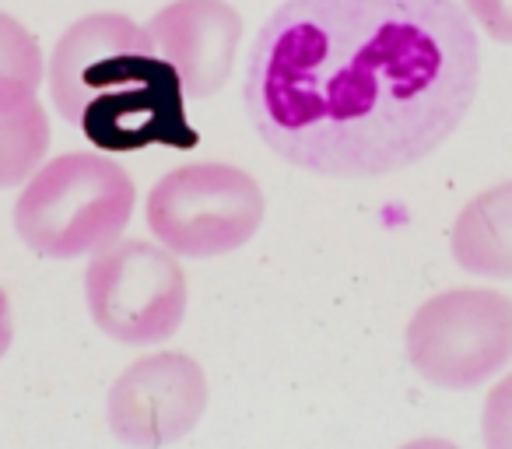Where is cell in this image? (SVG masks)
I'll use <instances>...</instances> for the list:
<instances>
[{"mask_svg": "<svg viewBox=\"0 0 512 449\" xmlns=\"http://www.w3.org/2000/svg\"><path fill=\"white\" fill-rule=\"evenodd\" d=\"M449 250L474 278H512V179L491 186L463 207L449 236Z\"/></svg>", "mask_w": 512, "mask_h": 449, "instance_id": "9", "label": "cell"}, {"mask_svg": "<svg viewBox=\"0 0 512 449\" xmlns=\"http://www.w3.org/2000/svg\"><path fill=\"white\" fill-rule=\"evenodd\" d=\"M148 36L183 95L207 99L232 74L242 18L225 0H172L148 22Z\"/></svg>", "mask_w": 512, "mask_h": 449, "instance_id": "8", "label": "cell"}, {"mask_svg": "<svg viewBox=\"0 0 512 449\" xmlns=\"http://www.w3.org/2000/svg\"><path fill=\"white\" fill-rule=\"evenodd\" d=\"M85 302L95 327L120 344H158L186 316V274L169 250L116 239L88 260Z\"/></svg>", "mask_w": 512, "mask_h": 449, "instance_id": "6", "label": "cell"}, {"mask_svg": "<svg viewBox=\"0 0 512 449\" xmlns=\"http://www.w3.org/2000/svg\"><path fill=\"white\" fill-rule=\"evenodd\" d=\"M11 337H15V323H11V302H8V295H4V288H0V358L8 355Z\"/></svg>", "mask_w": 512, "mask_h": 449, "instance_id": "14", "label": "cell"}, {"mask_svg": "<svg viewBox=\"0 0 512 449\" xmlns=\"http://www.w3.org/2000/svg\"><path fill=\"white\" fill-rule=\"evenodd\" d=\"M400 449H460L456 442H449V439H439V435H425V439H411L407 446H400Z\"/></svg>", "mask_w": 512, "mask_h": 449, "instance_id": "15", "label": "cell"}, {"mask_svg": "<svg viewBox=\"0 0 512 449\" xmlns=\"http://www.w3.org/2000/svg\"><path fill=\"white\" fill-rule=\"evenodd\" d=\"M134 200V179L116 158L74 151L46 162L25 183L15 204V229L39 257H95L130 225Z\"/></svg>", "mask_w": 512, "mask_h": 449, "instance_id": "3", "label": "cell"}, {"mask_svg": "<svg viewBox=\"0 0 512 449\" xmlns=\"http://www.w3.org/2000/svg\"><path fill=\"white\" fill-rule=\"evenodd\" d=\"M463 4L495 43H512V0H463Z\"/></svg>", "mask_w": 512, "mask_h": 449, "instance_id": "13", "label": "cell"}, {"mask_svg": "<svg viewBox=\"0 0 512 449\" xmlns=\"http://www.w3.org/2000/svg\"><path fill=\"white\" fill-rule=\"evenodd\" d=\"M481 50L453 0H285L253 43L246 109L295 169L372 179L470 113Z\"/></svg>", "mask_w": 512, "mask_h": 449, "instance_id": "1", "label": "cell"}, {"mask_svg": "<svg viewBox=\"0 0 512 449\" xmlns=\"http://www.w3.org/2000/svg\"><path fill=\"white\" fill-rule=\"evenodd\" d=\"M0 81H22L36 88L43 81V53L22 22L0 11Z\"/></svg>", "mask_w": 512, "mask_h": 449, "instance_id": "11", "label": "cell"}, {"mask_svg": "<svg viewBox=\"0 0 512 449\" xmlns=\"http://www.w3.org/2000/svg\"><path fill=\"white\" fill-rule=\"evenodd\" d=\"M207 411L204 369L183 351H158L113 383L106 421L127 449H162L190 435Z\"/></svg>", "mask_w": 512, "mask_h": 449, "instance_id": "7", "label": "cell"}, {"mask_svg": "<svg viewBox=\"0 0 512 449\" xmlns=\"http://www.w3.org/2000/svg\"><path fill=\"white\" fill-rule=\"evenodd\" d=\"M50 99L71 127L106 151L148 144L193 148L183 88L151 46L148 29L127 15H88L57 39Z\"/></svg>", "mask_w": 512, "mask_h": 449, "instance_id": "2", "label": "cell"}, {"mask_svg": "<svg viewBox=\"0 0 512 449\" xmlns=\"http://www.w3.org/2000/svg\"><path fill=\"white\" fill-rule=\"evenodd\" d=\"M481 435L484 449H512V372L498 379L495 390L484 400Z\"/></svg>", "mask_w": 512, "mask_h": 449, "instance_id": "12", "label": "cell"}, {"mask_svg": "<svg viewBox=\"0 0 512 449\" xmlns=\"http://www.w3.org/2000/svg\"><path fill=\"white\" fill-rule=\"evenodd\" d=\"M407 358L425 383L474 390L512 362V299L491 288H453L407 323Z\"/></svg>", "mask_w": 512, "mask_h": 449, "instance_id": "5", "label": "cell"}, {"mask_svg": "<svg viewBox=\"0 0 512 449\" xmlns=\"http://www.w3.org/2000/svg\"><path fill=\"white\" fill-rule=\"evenodd\" d=\"M50 151V116L36 88L0 81V190L29 183Z\"/></svg>", "mask_w": 512, "mask_h": 449, "instance_id": "10", "label": "cell"}, {"mask_svg": "<svg viewBox=\"0 0 512 449\" xmlns=\"http://www.w3.org/2000/svg\"><path fill=\"white\" fill-rule=\"evenodd\" d=\"M148 225L172 257H228L264 225V190L239 165H183L151 186Z\"/></svg>", "mask_w": 512, "mask_h": 449, "instance_id": "4", "label": "cell"}]
</instances>
